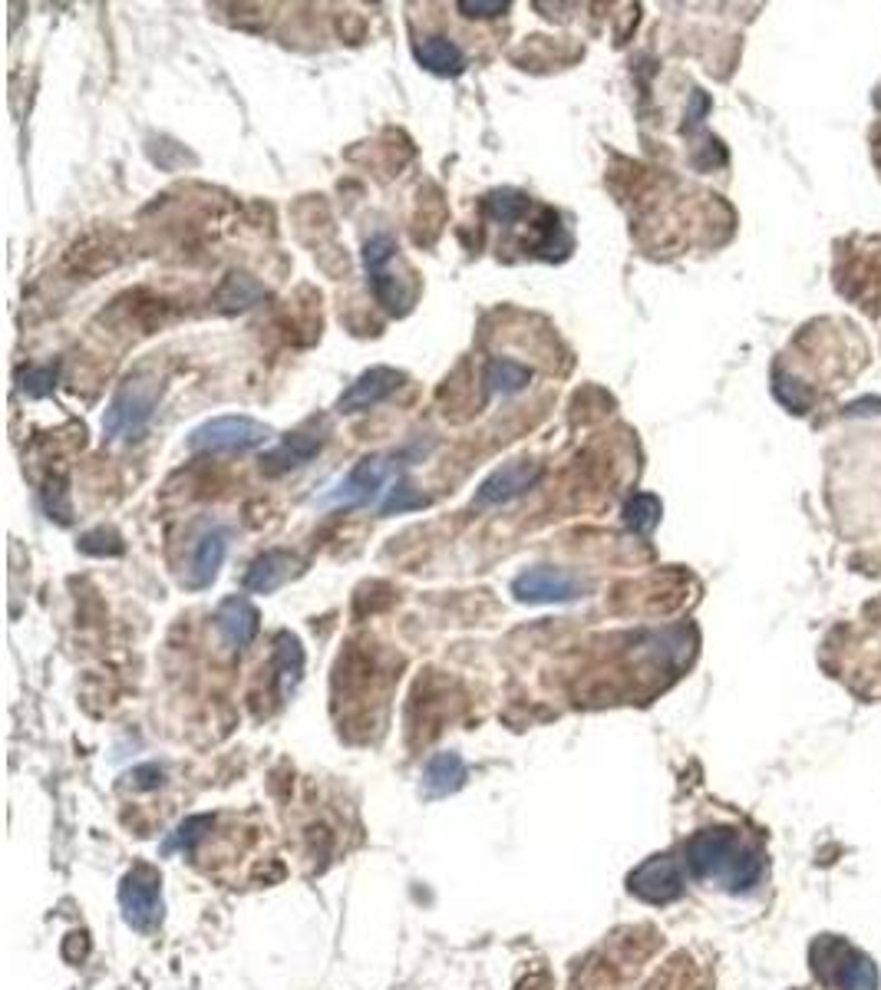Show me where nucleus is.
Here are the masks:
<instances>
[{"label": "nucleus", "mask_w": 881, "mask_h": 990, "mask_svg": "<svg viewBox=\"0 0 881 990\" xmlns=\"http://www.w3.org/2000/svg\"><path fill=\"white\" fill-rule=\"evenodd\" d=\"M694 878L710 882L730 895L753 891L766 875V852L733 826H710L690 836L684 845Z\"/></svg>", "instance_id": "f257e3e1"}, {"label": "nucleus", "mask_w": 881, "mask_h": 990, "mask_svg": "<svg viewBox=\"0 0 881 990\" xmlns=\"http://www.w3.org/2000/svg\"><path fill=\"white\" fill-rule=\"evenodd\" d=\"M400 244L387 234V231H377L364 241V272H367V285L377 298V304L393 314V318H403L410 308H413V288L407 278H400L393 272L397 265V255Z\"/></svg>", "instance_id": "39448f33"}, {"label": "nucleus", "mask_w": 881, "mask_h": 990, "mask_svg": "<svg viewBox=\"0 0 881 990\" xmlns=\"http://www.w3.org/2000/svg\"><path fill=\"white\" fill-rule=\"evenodd\" d=\"M661 516H664V506L657 495L651 492H634L631 499L625 503L621 509V526L634 536H654V529L661 526Z\"/></svg>", "instance_id": "412c9836"}, {"label": "nucleus", "mask_w": 881, "mask_h": 990, "mask_svg": "<svg viewBox=\"0 0 881 990\" xmlns=\"http://www.w3.org/2000/svg\"><path fill=\"white\" fill-rule=\"evenodd\" d=\"M531 198L522 188H492L482 198V211L492 225H515L528 215Z\"/></svg>", "instance_id": "4be33fe9"}, {"label": "nucleus", "mask_w": 881, "mask_h": 990, "mask_svg": "<svg viewBox=\"0 0 881 990\" xmlns=\"http://www.w3.org/2000/svg\"><path fill=\"white\" fill-rule=\"evenodd\" d=\"M225 555H228V529H221V526L205 529V532L195 539V545H192V555H188L182 585L192 588V591L211 588V582L218 578V572H221V565H225Z\"/></svg>", "instance_id": "ddd939ff"}, {"label": "nucleus", "mask_w": 881, "mask_h": 990, "mask_svg": "<svg viewBox=\"0 0 881 990\" xmlns=\"http://www.w3.org/2000/svg\"><path fill=\"white\" fill-rule=\"evenodd\" d=\"M80 552L93 559H119L126 552V542L113 529H93L80 539Z\"/></svg>", "instance_id": "bb28decb"}, {"label": "nucleus", "mask_w": 881, "mask_h": 990, "mask_svg": "<svg viewBox=\"0 0 881 990\" xmlns=\"http://www.w3.org/2000/svg\"><path fill=\"white\" fill-rule=\"evenodd\" d=\"M423 506H430V499H426L423 492H416V485L407 475H400L390 485V492L384 495V503L377 509H380V516H407V513H416Z\"/></svg>", "instance_id": "b1692460"}, {"label": "nucleus", "mask_w": 881, "mask_h": 990, "mask_svg": "<svg viewBox=\"0 0 881 990\" xmlns=\"http://www.w3.org/2000/svg\"><path fill=\"white\" fill-rule=\"evenodd\" d=\"M264 298H267V288H264L258 278L244 275V272H231V275L225 278V285L218 288V308H221L225 314L248 311V308H254V304L264 301Z\"/></svg>", "instance_id": "6ab92c4d"}, {"label": "nucleus", "mask_w": 881, "mask_h": 990, "mask_svg": "<svg viewBox=\"0 0 881 990\" xmlns=\"http://www.w3.org/2000/svg\"><path fill=\"white\" fill-rule=\"evenodd\" d=\"M271 436L274 429L251 416H215L195 426L185 442L192 452H205V456H241L267 446Z\"/></svg>", "instance_id": "423d86ee"}, {"label": "nucleus", "mask_w": 881, "mask_h": 990, "mask_svg": "<svg viewBox=\"0 0 881 990\" xmlns=\"http://www.w3.org/2000/svg\"><path fill=\"white\" fill-rule=\"evenodd\" d=\"M456 11L469 21H492V18L508 14V4L505 0H459Z\"/></svg>", "instance_id": "c85d7f7f"}, {"label": "nucleus", "mask_w": 881, "mask_h": 990, "mask_svg": "<svg viewBox=\"0 0 881 990\" xmlns=\"http://www.w3.org/2000/svg\"><path fill=\"white\" fill-rule=\"evenodd\" d=\"M215 631L228 651H244L261 631V614L244 595H228L215 608Z\"/></svg>", "instance_id": "4468645a"}, {"label": "nucleus", "mask_w": 881, "mask_h": 990, "mask_svg": "<svg viewBox=\"0 0 881 990\" xmlns=\"http://www.w3.org/2000/svg\"><path fill=\"white\" fill-rule=\"evenodd\" d=\"M413 57L433 77H459L466 70V54L459 50V44L449 41V37H439V34L416 41Z\"/></svg>", "instance_id": "a211bd4d"}, {"label": "nucleus", "mask_w": 881, "mask_h": 990, "mask_svg": "<svg viewBox=\"0 0 881 990\" xmlns=\"http://www.w3.org/2000/svg\"><path fill=\"white\" fill-rule=\"evenodd\" d=\"M305 677V647L301 641L294 637L290 631H277L274 637V683H277V697L287 700L294 690H298Z\"/></svg>", "instance_id": "f3484780"}, {"label": "nucleus", "mask_w": 881, "mask_h": 990, "mask_svg": "<svg viewBox=\"0 0 881 990\" xmlns=\"http://www.w3.org/2000/svg\"><path fill=\"white\" fill-rule=\"evenodd\" d=\"M403 373L393 367H370L364 370L337 400V413L341 416H357V413H370L374 406L387 403L400 387H403Z\"/></svg>", "instance_id": "9b49d317"}, {"label": "nucleus", "mask_w": 881, "mask_h": 990, "mask_svg": "<svg viewBox=\"0 0 881 990\" xmlns=\"http://www.w3.org/2000/svg\"><path fill=\"white\" fill-rule=\"evenodd\" d=\"M321 449H324V436H321V433H308V429L287 433L281 442H274V446L261 456V472H264V475H284V472H294V469L308 465Z\"/></svg>", "instance_id": "2eb2a0df"}, {"label": "nucleus", "mask_w": 881, "mask_h": 990, "mask_svg": "<svg viewBox=\"0 0 881 990\" xmlns=\"http://www.w3.org/2000/svg\"><path fill=\"white\" fill-rule=\"evenodd\" d=\"M684 868L674 855H651L628 875V888L634 898L648 905H667L684 895Z\"/></svg>", "instance_id": "9d476101"}, {"label": "nucleus", "mask_w": 881, "mask_h": 990, "mask_svg": "<svg viewBox=\"0 0 881 990\" xmlns=\"http://www.w3.org/2000/svg\"><path fill=\"white\" fill-rule=\"evenodd\" d=\"M541 462L535 459H512L499 469H492L479 485H476V495H472V506L476 509H499V506H508L515 499H522V495H528L538 479H541Z\"/></svg>", "instance_id": "1a4fd4ad"}, {"label": "nucleus", "mask_w": 881, "mask_h": 990, "mask_svg": "<svg viewBox=\"0 0 881 990\" xmlns=\"http://www.w3.org/2000/svg\"><path fill=\"white\" fill-rule=\"evenodd\" d=\"M215 826V816H188L185 822H179L165 842H162V855H172V852H195V845L208 836V829Z\"/></svg>", "instance_id": "5701e85b"}, {"label": "nucleus", "mask_w": 881, "mask_h": 990, "mask_svg": "<svg viewBox=\"0 0 881 990\" xmlns=\"http://www.w3.org/2000/svg\"><path fill=\"white\" fill-rule=\"evenodd\" d=\"M531 377H535L531 367L508 360V357H492L485 367V390L492 396H515L531 383Z\"/></svg>", "instance_id": "aec40b11"}, {"label": "nucleus", "mask_w": 881, "mask_h": 990, "mask_svg": "<svg viewBox=\"0 0 881 990\" xmlns=\"http://www.w3.org/2000/svg\"><path fill=\"white\" fill-rule=\"evenodd\" d=\"M466 760L453 750L433 753L423 767V796L426 799H446L453 793H459L466 786Z\"/></svg>", "instance_id": "dca6fc26"}, {"label": "nucleus", "mask_w": 881, "mask_h": 990, "mask_svg": "<svg viewBox=\"0 0 881 990\" xmlns=\"http://www.w3.org/2000/svg\"><path fill=\"white\" fill-rule=\"evenodd\" d=\"M773 396H776L789 413H809V406H812V393H809L792 373H786L782 367L773 370Z\"/></svg>", "instance_id": "393cba45"}, {"label": "nucleus", "mask_w": 881, "mask_h": 990, "mask_svg": "<svg viewBox=\"0 0 881 990\" xmlns=\"http://www.w3.org/2000/svg\"><path fill=\"white\" fill-rule=\"evenodd\" d=\"M305 568H308V562H305L298 552L267 549V552H261V555L248 565L241 585H244L248 595H274V591L284 588L290 578H298Z\"/></svg>", "instance_id": "f8f14e48"}, {"label": "nucleus", "mask_w": 881, "mask_h": 990, "mask_svg": "<svg viewBox=\"0 0 881 990\" xmlns=\"http://www.w3.org/2000/svg\"><path fill=\"white\" fill-rule=\"evenodd\" d=\"M119 908L129 928L136 931H156L162 924V878L156 868L139 865L133 868L119 885Z\"/></svg>", "instance_id": "6e6552de"}, {"label": "nucleus", "mask_w": 881, "mask_h": 990, "mask_svg": "<svg viewBox=\"0 0 881 990\" xmlns=\"http://www.w3.org/2000/svg\"><path fill=\"white\" fill-rule=\"evenodd\" d=\"M809 964L819 983L832 990H881L874 960L838 934H822L809 947Z\"/></svg>", "instance_id": "7ed1b4c3"}, {"label": "nucleus", "mask_w": 881, "mask_h": 990, "mask_svg": "<svg viewBox=\"0 0 881 990\" xmlns=\"http://www.w3.org/2000/svg\"><path fill=\"white\" fill-rule=\"evenodd\" d=\"M512 595L522 605H571L587 595V582L568 568L554 565H535L515 575Z\"/></svg>", "instance_id": "0eeeda50"}, {"label": "nucleus", "mask_w": 881, "mask_h": 990, "mask_svg": "<svg viewBox=\"0 0 881 990\" xmlns=\"http://www.w3.org/2000/svg\"><path fill=\"white\" fill-rule=\"evenodd\" d=\"M57 380H60V364H44V367H27L18 373V383H21V393L31 396V400H44L57 390Z\"/></svg>", "instance_id": "a878e982"}, {"label": "nucleus", "mask_w": 881, "mask_h": 990, "mask_svg": "<svg viewBox=\"0 0 881 990\" xmlns=\"http://www.w3.org/2000/svg\"><path fill=\"white\" fill-rule=\"evenodd\" d=\"M44 506H47L50 519H57V522H70L73 506H70V488H67V479H54V482L44 488Z\"/></svg>", "instance_id": "cd10ccee"}, {"label": "nucleus", "mask_w": 881, "mask_h": 990, "mask_svg": "<svg viewBox=\"0 0 881 990\" xmlns=\"http://www.w3.org/2000/svg\"><path fill=\"white\" fill-rule=\"evenodd\" d=\"M126 780H129L133 790H159V786H162V767H156V763L139 767V770H133Z\"/></svg>", "instance_id": "c756f323"}, {"label": "nucleus", "mask_w": 881, "mask_h": 990, "mask_svg": "<svg viewBox=\"0 0 881 990\" xmlns=\"http://www.w3.org/2000/svg\"><path fill=\"white\" fill-rule=\"evenodd\" d=\"M159 396H162V380L152 370L129 373L119 383V390L113 393L110 406H106L103 436L106 439H123V442L139 439L149 429L152 416H156Z\"/></svg>", "instance_id": "f03ea898"}, {"label": "nucleus", "mask_w": 881, "mask_h": 990, "mask_svg": "<svg viewBox=\"0 0 881 990\" xmlns=\"http://www.w3.org/2000/svg\"><path fill=\"white\" fill-rule=\"evenodd\" d=\"M400 479V459L397 456H364L337 485H331L314 506L321 509H367L380 506L390 485Z\"/></svg>", "instance_id": "20e7f679"}]
</instances>
